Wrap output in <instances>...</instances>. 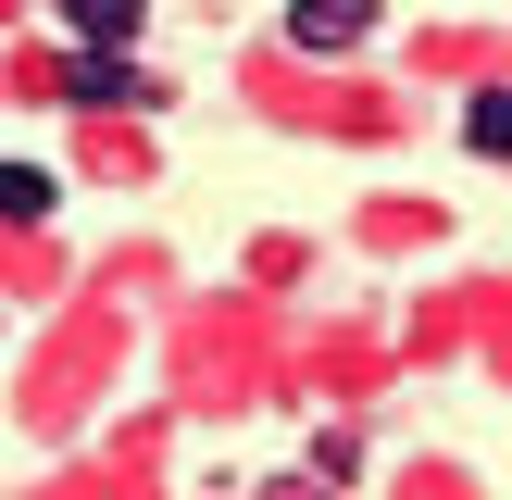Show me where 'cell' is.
Returning <instances> with one entry per match:
<instances>
[{
  "label": "cell",
  "instance_id": "cell-1",
  "mask_svg": "<svg viewBox=\"0 0 512 500\" xmlns=\"http://www.w3.org/2000/svg\"><path fill=\"white\" fill-rule=\"evenodd\" d=\"M63 100H75V113H150L163 88L138 75V50H113V38H75V50H63Z\"/></svg>",
  "mask_w": 512,
  "mask_h": 500
},
{
  "label": "cell",
  "instance_id": "cell-2",
  "mask_svg": "<svg viewBox=\"0 0 512 500\" xmlns=\"http://www.w3.org/2000/svg\"><path fill=\"white\" fill-rule=\"evenodd\" d=\"M50 200H63L50 163H0V225H50Z\"/></svg>",
  "mask_w": 512,
  "mask_h": 500
},
{
  "label": "cell",
  "instance_id": "cell-3",
  "mask_svg": "<svg viewBox=\"0 0 512 500\" xmlns=\"http://www.w3.org/2000/svg\"><path fill=\"white\" fill-rule=\"evenodd\" d=\"M288 38H300V50H350V38H363V0H300Z\"/></svg>",
  "mask_w": 512,
  "mask_h": 500
},
{
  "label": "cell",
  "instance_id": "cell-4",
  "mask_svg": "<svg viewBox=\"0 0 512 500\" xmlns=\"http://www.w3.org/2000/svg\"><path fill=\"white\" fill-rule=\"evenodd\" d=\"M463 150H475V163H512V88H475V113H463Z\"/></svg>",
  "mask_w": 512,
  "mask_h": 500
},
{
  "label": "cell",
  "instance_id": "cell-5",
  "mask_svg": "<svg viewBox=\"0 0 512 500\" xmlns=\"http://www.w3.org/2000/svg\"><path fill=\"white\" fill-rule=\"evenodd\" d=\"M138 13H150V0H63L75 38H113V50H138Z\"/></svg>",
  "mask_w": 512,
  "mask_h": 500
}]
</instances>
